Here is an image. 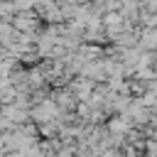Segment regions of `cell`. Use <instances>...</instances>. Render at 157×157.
Returning a JSON list of instances; mask_svg holds the SVG:
<instances>
[{"label":"cell","instance_id":"obj_1","mask_svg":"<svg viewBox=\"0 0 157 157\" xmlns=\"http://www.w3.org/2000/svg\"><path fill=\"white\" fill-rule=\"evenodd\" d=\"M145 157H157V140L145 142Z\"/></svg>","mask_w":157,"mask_h":157},{"label":"cell","instance_id":"obj_2","mask_svg":"<svg viewBox=\"0 0 157 157\" xmlns=\"http://www.w3.org/2000/svg\"><path fill=\"white\" fill-rule=\"evenodd\" d=\"M110 130H113V132H123V130H125V123H123V120H113V123H110Z\"/></svg>","mask_w":157,"mask_h":157}]
</instances>
